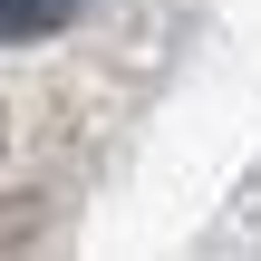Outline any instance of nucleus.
I'll use <instances>...</instances> for the list:
<instances>
[{
  "instance_id": "f257e3e1",
  "label": "nucleus",
  "mask_w": 261,
  "mask_h": 261,
  "mask_svg": "<svg viewBox=\"0 0 261 261\" xmlns=\"http://www.w3.org/2000/svg\"><path fill=\"white\" fill-rule=\"evenodd\" d=\"M58 0H0V29H48Z\"/></svg>"
}]
</instances>
